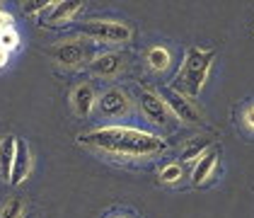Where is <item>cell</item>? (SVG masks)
Instances as JSON below:
<instances>
[{
    "mask_svg": "<svg viewBox=\"0 0 254 218\" xmlns=\"http://www.w3.org/2000/svg\"><path fill=\"white\" fill-rule=\"evenodd\" d=\"M78 143L104 150V153H114V155H128V158L153 155L167 148L165 139L148 134V131L126 129V126H107V129H95L90 134H80Z\"/></svg>",
    "mask_w": 254,
    "mask_h": 218,
    "instance_id": "1",
    "label": "cell"
},
{
    "mask_svg": "<svg viewBox=\"0 0 254 218\" xmlns=\"http://www.w3.org/2000/svg\"><path fill=\"white\" fill-rule=\"evenodd\" d=\"M215 61V51L213 49H198V46H191L187 51V59H184V66H182V73L175 78L172 87L175 92H179L182 97H198V92L203 90L206 80H208V73H211V66Z\"/></svg>",
    "mask_w": 254,
    "mask_h": 218,
    "instance_id": "2",
    "label": "cell"
},
{
    "mask_svg": "<svg viewBox=\"0 0 254 218\" xmlns=\"http://www.w3.org/2000/svg\"><path fill=\"white\" fill-rule=\"evenodd\" d=\"M92 54H95V46L82 37L75 39H65L61 44H54L49 49V56L56 61L63 68H80V66H90L92 63Z\"/></svg>",
    "mask_w": 254,
    "mask_h": 218,
    "instance_id": "3",
    "label": "cell"
},
{
    "mask_svg": "<svg viewBox=\"0 0 254 218\" xmlns=\"http://www.w3.org/2000/svg\"><path fill=\"white\" fill-rule=\"evenodd\" d=\"M82 37H90L95 41H104V44H124L131 39V27L121 24V22H109V20H90L80 24Z\"/></svg>",
    "mask_w": 254,
    "mask_h": 218,
    "instance_id": "4",
    "label": "cell"
},
{
    "mask_svg": "<svg viewBox=\"0 0 254 218\" xmlns=\"http://www.w3.org/2000/svg\"><path fill=\"white\" fill-rule=\"evenodd\" d=\"M140 109H143V114H145L148 119L155 121V124H162V126L170 124L172 112H170V107L165 104V99H162L160 92L143 90V92H140Z\"/></svg>",
    "mask_w": 254,
    "mask_h": 218,
    "instance_id": "5",
    "label": "cell"
},
{
    "mask_svg": "<svg viewBox=\"0 0 254 218\" xmlns=\"http://www.w3.org/2000/svg\"><path fill=\"white\" fill-rule=\"evenodd\" d=\"M162 99H165V104L170 107V112L175 114L179 121H187V124H196V121L201 119V114H198V109H196L194 104L189 102L187 97H182L179 92H175V90H167L165 95H162Z\"/></svg>",
    "mask_w": 254,
    "mask_h": 218,
    "instance_id": "6",
    "label": "cell"
},
{
    "mask_svg": "<svg viewBox=\"0 0 254 218\" xmlns=\"http://www.w3.org/2000/svg\"><path fill=\"white\" fill-rule=\"evenodd\" d=\"M32 172V155H29V145L22 139H17L15 148V160H12V172H10V184H22Z\"/></svg>",
    "mask_w": 254,
    "mask_h": 218,
    "instance_id": "7",
    "label": "cell"
},
{
    "mask_svg": "<svg viewBox=\"0 0 254 218\" xmlns=\"http://www.w3.org/2000/svg\"><path fill=\"white\" fill-rule=\"evenodd\" d=\"M87 68L99 78H114L124 71V59L121 54H102V56H95Z\"/></svg>",
    "mask_w": 254,
    "mask_h": 218,
    "instance_id": "8",
    "label": "cell"
},
{
    "mask_svg": "<svg viewBox=\"0 0 254 218\" xmlns=\"http://www.w3.org/2000/svg\"><path fill=\"white\" fill-rule=\"evenodd\" d=\"M95 87L90 85V82H80L78 87L73 90V95H70V104H73V109H75V114L78 117H90V112H92V107H95Z\"/></svg>",
    "mask_w": 254,
    "mask_h": 218,
    "instance_id": "9",
    "label": "cell"
},
{
    "mask_svg": "<svg viewBox=\"0 0 254 218\" xmlns=\"http://www.w3.org/2000/svg\"><path fill=\"white\" fill-rule=\"evenodd\" d=\"M82 10L80 0H61V2H51L49 15H46V24H63V22L73 20Z\"/></svg>",
    "mask_w": 254,
    "mask_h": 218,
    "instance_id": "10",
    "label": "cell"
},
{
    "mask_svg": "<svg viewBox=\"0 0 254 218\" xmlns=\"http://www.w3.org/2000/svg\"><path fill=\"white\" fill-rule=\"evenodd\" d=\"M99 112L104 117H121L128 112V97L121 90H109L99 97Z\"/></svg>",
    "mask_w": 254,
    "mask_h": 218,
    "instance_id": "11",
    "label": "cell"
},
{
    "mask_svg": "<svg viewBox=\"0 0 254 218\" xmlns=\"http://www.w3.org/2000/svg\"><path fill=\"white\" fill-rule=\"evenodd\" d=\"M215 165H218V150H208V153H203L201 158L196 160L194 172H191V182H194L196 187H198V184H203L206 179L213 175Z\"/></svg>",
    "mask_w": 254,
    "mask_h": 218,
    "instance_id": "12",
    "label": "cell"
},
{
    "mask_svg": "<svg viewBox=\"0 0 254 218\" xmlns=\"http://www.w3.org/2000/svg\"><path fill=\"white\" fill-rule=\"evenodd\" d=\"M15 148H17V136H5L0 141V177L7 182H10V172H12Z\"/></svg>",
    "mask_w": 254,
    "mask_h": 218,
    "instance_id": "13",
    "label": "cell"
},
{
    "mask_svg": "<svg viewBox=\"0 0 254 218\" xmlns=\"http://www.w3.org/2000/svg\"><path fill=\"white\" fill-rule=\"evenodd\" d=\"M145 61H148V66L153 68V71H167L170 68V63H172V56H170V51L165 49V46H153L150 51H148V56H145Z\"/></svg>",
    "mask_w": 254,
    "mask_h": 218,
    "instance_id": "14",
    "label": "cell"
},
{
    "mask_svg": "<svg viewBox=\"0 0 254 218\" xmlns=\"http://www.w3.org/2000/svg\"><path fill=\"white\" fill-rule=\"evenodd\" d=\"M211 143H213V141L208 139V136L189 141L187 148H184V153H182V160H198L203 153H208V145H211Z\"/></svg>",
    "mask_w": 254,
    "mask_h": 218,
    "instance_id": "15",
    "label": "cell"
},
{
    "mask_svg": "<svg viewBox=\"0 0 254 218\" xmlns=\"http://www.w3.org/2000/svg\"><path fill=\"white\" fill-rule=\"evenodd\" d=\"M24 216V201L20 197H12L5 201V206L0 209V218H22Z\"/></svg>",
    "mask_w": 254,
    "mask_h": 218,
    "instance_id": "16",
    "label": "cell"
},
{
    "mask_svg": "<svg viewBox=\"0 0 254 218\" xmlns=\"http://www.w3.org/2000/svg\"><path fill=\"white\" fill-rule=\"evenodd\" d=\"M179 177H182V165H179V162L167 165V167L160 172V182H165V184H175V182H179Z\"/></svg>",
    "mask_w": 254,
    "mask_h": 218,
    "instance_id": "17",
    "label": "cell"
},
{
    "mask_svg": "<svg viewBox=\"0 0 254 218\" xmlns=\"http://www.w3.org/2000/svg\"><path fill=\"white\" fill-rule=\"evenodd\" d=\"M17 44H20V37H17L15 29H5V32H0V49H5V51L10 54V49H15Z\"/></svg>",
    "mask_w": 254,
    "mask_h": 218,
    "instance_id": "18",
    "label": "cell"
},
{
    "mask_svg": "<svg viewBox=\"0 0 254 218\" xmlns=\"http://www.w3.org/2000/svg\"><path fill=\"white\" fill-rule=\"evenodd\" d=\"M51 7V0H34V2H22V10L24 15H34L39 10H49Z\"/></svg>",
    "mask_w": 254,
    "mask_h": 218,
    "instance_id": "19",
    "label": "cell"
},
{
    "mask_svg": "<svg viewBox=\"0 0 254 218\" xmlns=\"http://www.w3.org/2000/svg\"><path fill=\"white\" fill-rule=\"evenodd\" d=\"M5 29H12V15L0 10V32H5Z\"/></svg>",
    "mask_w": 254,
    "mask_h": 218,
    "instance_id": "20",
    "label": "cell"
},
{
    "mask_svg": "<svg viewBox=\"0 0 254 218\" xmlns=\"http://www.w3.org/2000/svg\"><path fill=\"white\" fill-rule=\"evenodd\" d=\"M245 124H247L250 129H254V104L245 109Z\"/></svg>",
    "mask_w": 254,
    "mask_h": 218,
    "instance_id": "21",
    "label": "cell"
},
{
    "mask_svg": "<svg viewBox=\"0 0 254 218\" xmlns=\"http://www.w3.org/2000/svg\"><path fill=\"white\" fill-rule=\"evenodd\" d=\"M7 56H10V54H7L5 49H0V68H2V66L7 63Z\"/></svg>",
    "mask_w": 254,
    "mask_h": 218,
    "instance_id": "22",
    "label": "cell"
}]
</instances>
